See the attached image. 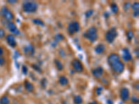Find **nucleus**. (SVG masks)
<instances>
[{"instance_id":"nucleus-33","label":"nucleus","mask_w":139,"mask_h":104,"mask_svg":"<svg viewBox=\"0 0 139 104\" xmlns=\"http://www.w3.org/2000/svg\"><path fill=\"white\" fill-rule=\"evenodd\" d=\"M139 11H134V16L136 17H138V16H139Z\"/></svg>"},{"instance_id":"nucleus-22","label":"nucleus","mask_w":139,"mask_h":104,"mask_svg":"<svg viewBox=\"0 0 139 104\" xmlns=\"http://www.w3.org/2000/svg\"><path fill=\"white\" fill-rule=\"evenodd\" d=\"M126 37H127V38H128V40L129 41H131L132 40V38H133V37H134V33L131 31H127L126 32Z\"/></svg>"},{"instance_id":"nucleus-30","label":"nucleus","mask_w":139,"mask_h":104,"mask_svg":"<svg viewBox=\"0 0 139 104\" xmlns=\"http://www.w3.org/2000/svg\"><path fill=\"white\" fill-rule=\"evenodd\" d=\"M101 92H102V88H97V90H96V93H97V95H100V94H101Z\"/></svg>"},{"instance_id":"nucleus-10","label":"nucleus","mask_w":139,"mask_h":104,"mask_svg":"<svg viewBox=\"0 0 139 104\" xmlns=\"http://www.w3.org/2000/svg\"><path fill=\"white\" fill-rule=\"evenodd\" d=\"M92 73H93V75L95 78H100V76H101V75L104 73V69H103L102 67H97V68H96L95 69H93L92 70Z\"/></svg>"},{"instance_id":"nucleus-21","label":"nucleus","mask_w":139,"mask_h":104,"mask_svg":"<svg viewBox=\"0 0 139 104\" xmlns=\"http://www.w3.org/2000/svg\"><path fill=\"white\" fill-rule=\"evenodd\" d=\"M33 22H34L35 24L40 25V26H44V25H45L44 22H43L41 20H40V19H34V20H33Z\"/></svg>"},{"instance_id":"nucleus-9","label":"nucleus","mask_w":139,"mask_h":104,"mask_svg":"<svg viewBox=\"0 0 139 104\" xmlns=\"http://www.w3.org/2000/svg\"><path fill=\"white\" fill-rule=\"evenodd\" d=\"M7 26H8V29L10 30V31L12 32L13 33L15 34V35H19L20 34V31L18 30V28H17L16 25L13 22H8Z\"/></svg>"},{"instance_id":"nucleus-24","label":"nucleus","mask_w":139,"mask_h":104,"mask_svg":"<svg viewBox=\"0 0 139 104\" xmlns=\"http://www.w3.org/2000/svg\"><path fill=\"white\" fill-rule=\"evenodd\" d=\"M55 39L57 41H61L64 39V36L61 34H57L55 37Z\"/></svg>"},{"instance_id":"nucleus-15","label":"nucleus","mask_w":139,"mask_h":104,"mask_svg":"<svg viewBox=\"0 0 139 104\" xmlns=\"http://www.w3.org/2000/svg\"><path fill=\"white\" fill-rule=\"evenodd\" d=\"M105 50V47L102 44H99L96 47H95V52L98 54L102 53Z\"/></svg>"},{"instance_id":"nucleus-25","label":"nucleus","mask_w":139,"mask_h":104,"mask_svg":"<svg viewBox=\"0 0 139 104\" xmlns=\"http://www.w3.org/2000/svg\"><path fill=\"white\" fill-rule=\"evenodd\" d=\"M93 14V10H88L86 13V17H87V18H89Z\"/></svg>"},{"instance_id":"nucleus-12","label":"nucleus","mask_w":139,"mask_h":104,"mask_svg":"<svg viewBox=\"0 0 139 104\" xmlns=\"http://www.w3.org/2000/svg\"><path fill=\"white\" fill-rule=\"evenodd\" d=\"M122 56H123V59L125 61H129L132 59V56L130 53V52L129 51L128 49H124L122 51Z\"/></svg>"},{"instance_id":"nucleus-4","label":"nucleus","mask_w":139,"mask_h":104,"mask_svg":"<svg viewBox=\"0 0 139 104\" xmlns=\"http://www.w3.org/2000/svg\"><path fill=\"white\" fill-rule=\"evenodd\" d=\"M117 36H118V32L116 31V28H111L110 30H109L106 32L105 38H106V41L109 43H112Z\"/></svg>"},{"instance_id":"nucleus-11","label":"nucleus","mask_w":139,"mask_h":104,"mask_svg":"<svg viewBox=\"0 0 139 104\" xmlns=\"http://www.w3.org/2000/svg\"><path fill=\"white\" fill-rule=\"evenodd\" d=\"M24 52L26 56H31L34 53V48L31 44H29L24 48Z\"/></svg>"},{"instance_id":"nucleus-18","label":"nucleus","mask_w":139,"mask_h":104,"mask_svg":"<svg viewBox=\"0 0 139 104\" xmlns=\"http://www.w3.org/2000/svg\"><path fill=\"white\" fill-rule=\"evenodd\" d=\"M54 63H55V65H56L57 69H58L59 70H62L63 69V65L60 60L56 59V60H54Z\"/></svg>"},{"instance_id":"nucleus-26","label":"nucleus","mask_w":139,"mask_h":104,"mask_svg":"<svg viewBox=\"0 0 139 104\" xmlns=\"http://www.w3.org/2000/svg\"><path fill=\"white\" fill-rule=\"evenodd\" d=\"M5 36V31L4 29L0 28V38H2Z\"/></svg>"},{"instance_id":"nucleus-3","label":"nucleus","mask_w":139,"mask_h":104,"mask_svg":"<svg viewBox=\"0 0 139 104\" xmlns=\"http://www.w3.org/2000/svg\"><path fill=\"white\" fill-rule=\"evenodd\" d=\"M38 9V5L34 1H25L23 4V10L26 13H34Z\"/></svg>"},{"instance_id":"nucleus-32","label":"nucleus","mask_w":139,"mask_h":104,"mask_svg":"<svg viewBox=\"0 0 139 104\" xmlns=\"http://www.w3.org/2000/svg\"><path fill=\"white\" fill-rule=\"evenodd\" d=\"M32 67H33V68H34V69H35L36 70H37V71H38V72H40V69L38 67V66H36V65H32Z\"/></svg>"},{"instance_id":"nucleus-1","label":"nucleus","mask_w":139,"mask_h":104,"mask_svg":"<svg viewBox=\"0 0 139 104\" xmlns=\"http://www.w3.org/2000/svg\"><path fill=\"white\" fill-rule=\"evenodd\" d=\"M108 63L113 69V71L120 74L125 69V65L120 61V56L116 53H111L108 58Z\"/></svg>"},{"instance_id":"nucleus-7","label":"nucleus","mask_w":139,"mask_h":104,"mask_svg":"<svg viewBox=\"0 0 139 104\" xmlns=\"http://www.w3.org/2000/svg\"><path fill=\"white\" fill-rule=\"evenodd\" d=\"M1 14H2V16H4L5 17V19H6L8 21H11L12 20L14 17V15L6 7H3L1 8Z\"/></svg>"},{"instance_id":"nucleus-36","label":"nucleus","mask_w":139,"mask_h":104,"mask_svg":"<svg viewBox=\"0 0 139 104\" xmlns=\"http://www.w3.org/2000/svg\"><path fill=\"white\" fill-rule=\"evenodd\" d=\"M89 104H97V103L96 102V101H93V102H91V103H90Z\"/></svg>"},{"instance_id":"nucleus-35","label":"nucleus","mask_w":139,"mask_h":104,"mask_svg":"<svg viewBox=\"0 0 139 104\" xmlns=\"http://www.w3.org/2000/svg\"><path fill=\"white\" fill-rule=\"evenodd\" d=\"M107 104H114V103H113V101H112L111 100H108V101H107Z\"/></svg>"},{"instance_id":"nucleus-8","label":"nucleus","mask_w":139,"mask_h":104,"mask_svg":"<svg viewBox=\"0 0 139 104\" xmlns=\"http://www.w3.org/2000/svg\"><path fill=\"white\" fill-rule=\"evenodd\" d=\"M120 97L122 101H126L129 98V91L126 88H123L120 90Z\"/></svg>"},{"instance_id":"nucleus-6","label":"nucleus","mask_w":139,"mask_h":104,"mask_svg":"<svg viewBox=\"0 0 139 104\" xmlns=\"http://www.w3.org/2000/svg\"><path fill=\"white\" fill-rule=\"evenodd\" d=\"M72 66L74 70L76 72H81L84 70V66L82 65V63L77 59H75L72 61Z\"/></svg>"},{"instance_id":"nucleus-29","label":"nucleus","mask_w":139,"mask_h":104,"mask_svg":"<svg viewBox=\"0 0 139 104\" xmlns=\"http://www.w3.org/2000/svg\"><path fill=\"white\" fill-rule=\"evenodd\" d=\"M5 63H6V61H5V59L4 58H1V57H0V66H2V65H4L5 64Z\"/></svg>"},{"instance_id":"nucleus-13","label":"nucleus","mask_w":139,"mask_h":104,"mask_svg":"<svg viewBox=\"0 0 139 104\" xmlns=\"http://www.w3.org/2000/svg\"><path fill=\"white\" fill-rule=\"evenodd\" d=\"M6 41H7L8 44L12 47H15L17 44L16 41H15V38L13 35H8L6 37Z\"/></svg>"},{"instance_id":"nucleus-27","label":"nucleus","mask_w":139,"mask_h":104,"mask_svg":"<svg viewBox=\"0 0 139 104\" xmlns=\"http://www.w3.org/2000/svg\"><path fill=\"white\" fill-rule=\"evenodd\" d=\"M47 83V80H46L45 78H43L42 80H41V85H42L43 88H45Z\"/></svg>"},{"instance_id":"nucleus-20","label":"nucleus","mask_w":139,"mask_h":104,"mask_svg":"<svg viewBox=\"0 0 139 104\" xmlns=\"http://www.w3.org/2000/svg\"><path fill=\"white\" fill-rule=\"evenodd\" d=\"M82 102H83V100L80 96H76L74 98V103L75 104H81Z\"/></svg>"},{"instance_id":"nucleus-34","label":"nucleus","mask_w":139,"mask_h":104,"mask_svg":"<svg viewBox=\"0 0 139 104\" xmlns=\"http://www.w3.org/2000/svg\"><path fill=\"white\" fill-rule=\"evenodd\" d=\"M2 53H3V49L0 47V56H1Z\"/></svg>"},{"instance_id":"nucleus-28","label":"nucleus","mask_w":139,"mask_h":104,"mask_svg":"<svg viewBox=\"0 0 139 104\" xmlns=\"http://www.w3.org/2000/svg\"><path fill=\"white\" fill-rule=\"evenodd\" d=\"M27 72H28V69L26 67V66L25 65H23L22 66V72L24 74H27Z\"/></svg>"},{"instance_id":"nucleus-16","label":"nucleus","mask_w":139,"mask_h":104,"mask_svg":"<svg viewBox=\"0 0 139 104\" xmlns=\"http://www.w3.org/2000/svg\"><path fill=\"white\" fill-rule=\"evenodd\" d=\"M59 83L61 85H67V84H68V80H67V78H66L65 76H60L59 77Z\"/></svg>"},{"instance_id":"nucleus-23","label":"nucleus","mask_w":139,"mask_h":104,"mask_svg":"<svg viewBox=\"0 0 139 104\" xmlns=\"http://www.w3.org/2000/svg\"><path fill=\"white\" fill-rule=\"evenodd\" d=\"M131 8L134 10V11H139V2H135V3L132 5Z\"/></svg>"},{"instance_id":"nucleus-31","label":"nucleus","mask_w":139,"mask_h":104,"mask_svg":"<svg viewBox=\"0 0 139 104\" xmlns=\"http://www.w3.org/2000/svg\"><path fill=\"white\" fill-rule=\"evenodd\" d=\"M131 101L132 102H134V104H139V99L136 98V97H133L131 99Z\"/></svg>"},{"instance_id":"nucleus-19","label":"nucleus","mask_w":139,"mask_h":104,"mask_svg":"<svg viewBox=\"0 0 139 104\" xmlns=\"http://www.w3.org/2000/svg\"><path fill=\"white\" fill-rule=\"evenodd\" d=\"M111 8L112 12H113L114 13H115V14L118 13V11H119L118 6H117V4H115V3H113V4L111 5Z\"/></svg>"},{"instance_id":"nucleus-5","label":"nucleus","mask_w":139,"mask_h":104,"mask_svg":"<svg viewBox=\"0 0 139 104\" xmlns=\"http://www.w3.org/2000/svg\"><path fill=\"white\" fill-rule=\"evenodd\" d=\"M80 29V26L79 22H71L67 27V32L70 35H73L75 33L78 32Z\"/></svg>"},{"instance_id":"nucleus-14","label":"nucleus","mask_w":139,"mask_h":104,"mask_svg":"<svg viewBox=\"0 0 139 104\" xmlns=\"http://www.w3.org/2000/svg\"><path fill=\"white\" fill-rule=\"evenodd\" d=\"M25 89L28 92H32L34 89V87L33 85V84L29 82V80H25Z\"/></svg>"},{"instance_id":"nucleus-2","label":"nucleus","mask_w":139,"mask_h":104,"mask_svg":"<svg viewBox=\"0 0 139 104\" xmlns=\"http://www.w3.org/2000/svg\"><path fill=\"white\" fill-rule=\"evenodd\" d=\"M84 36L89 40L91 42H94L96 41V40L98 38V35H97V29L95 27V26H92L90 28H89L88 31L84 33Z\"/></svg>"},{"instance_id":"nucleus-17","label":"nucleus","mask_w":139,"mask_h":104,"mask_svg":"<svg viewBox=\"0 0 139 104\" xmlns=\"http://www.w3.org/2000/svg\"><path fill=\"white\" fill-rule=\"evenodd\" d=\"M0 104H9V99L7 96H4L1 98Z\"/></svg>"}]
</instances>
